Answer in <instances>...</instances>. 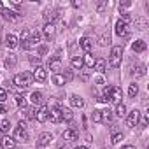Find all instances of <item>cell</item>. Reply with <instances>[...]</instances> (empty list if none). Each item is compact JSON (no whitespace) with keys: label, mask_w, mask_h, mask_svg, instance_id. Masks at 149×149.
Returning <instances> with one entry per match:
<instances>
[{"label":"cell","mask_w":149,"mask_h":149,"mask_svg":"<svg viewBox=\"0 0 149 149\" xmlns=\"http://www.w3.org/2000/svg\"><path fill=\"white\" fill-rule=\"evenodd\" d=\"M74 114L70 109H61V121H72Z\"/></svg>","instance_id":"obj_32"},{"label":"cell","mask_w":149,"mask_h":149,"mask_svg":"<svg viewBox=\"0 0 149 149\" xmlns=\"http://www.w3.org/2000/svg\"><path fill=\"white\" fill-rule=\"evenodd\" d=\"M51 140H53V135L49 132H42L39 135V139H37V147L39 149H44V147H47L51 144Z\"/></svg>","instance_id":"obj_5"},{"label":"cell","mask_w":149,"mask_h":149,"mask_svg":"<svg viewBox=\"0 0 149 149\" xmlns=\"http://www.w3.org/2000/svg\"><path fill=\"white\" fill-rule=\"evenodd\" d=\"M9 130H11V121L9 119H2L0 121V132L6 135V133H9Z\"/></svg>","instance_id":"obj_30"},{"label":"cell","mask_w":149,"mask_h":149,"mask_svg":"<svg viewBox=\"0 0 149 149\" xmlns=\"http://www.w3.org/2000/svg\"><path fill=\"white\" fill-rule=\"evenodd\" d=\"M139 121H142V126H147V123H149V114L144 112V114H142V119H139Z\"/></svg>","instance_id":"obj_41"},{"label":"cell","mask_w":149,"mask_h":149,"mask_svg":"<svg viewBox=\"0 0 149 149\" xmlns=\"http://www.w3.org/2000/svg\"><path fill=\"white\" fill-rule=\"evenodd\" d=\"M114 30H116V35H119V37H126V35H128V23L123 21V19H118Z\"/></svg>","instance_id":"obj_8"},{"label":"cell","mask_w":149,"mask_h":149,"mask_svg":"<svg viewBox=\"0 0 149 149\" xmlns=\"http://www.w3.org/2000/svg\"><path fill=\"white\" fill-rule=\"evenodd\" d=\"M58 149H68V147H67V146H60Z\"/></svg>","instance_id":"obj_50"},{"label":"cell","mask_w":149,"mask_h":149,"mask_svg":"<svg viewBox=\"0 0 149 149\" xmlns=\"http://www.w3.org/2000/svg\"><path fill=\"white\" fill-rule=\"evenodd\" d=\"M16 147V140L9 135H6L2 140H0V149H14Z\"/></svg>","instance_id":"obj_13"},{"label":"cell","mask_w":149,"mask_h":149,"mask_svg":"<svg viewBox=\"0 0 149 149\" xmlns=\"http://www.w3.org/2000/svg\"><path fill=\"white\" fill-rule=\"evenodd\" d=\"M14 98H16V104H18L19 107H23V105H25V98H23L21 95H14Z\"/></svg>","instance_id":"obj_39"},{"label":"cell","mask_w":149,"mask_h":149,"mask_svg":"<svg viewBox=\"0 0 149 149\" xmlns=\"http://www.w3.org/2000/svg\"><path fill=\"white\" fill-rule=\"evenodd\" d=\"M42 98H44L42 91H33V93H32V97H30V100H32V104H33V105L42 104Z\"/></svg>","instance_id":"obj_25"},{"label":"cell","mask_w":149,"mask_h":149,"mask_svg":"<svg viewBox=\"0 0 149 149\" xmlns=\"http://www.w3.org/2000/svg\"><path fill=\"white\" fill-rule=\"evenodd\" d=\"M63 77H65V83H67V81H72V79H74V74H72V70H67V72L63 74Z\"/></svg>","instance_id":"obj_38"},{"label":"cell","mask_w":149,"mask_h":149,"mask_svg":"<svg viewBox=\"0 0 149 149\" xmlns=\"http://www.w3.org/2000/svg\"><path fill=\"white\" fill-rule=\"evenodd\" d=\"M137 93H139V86L133 83V84H130V88H128V95H130V98H135L137 97Z\"/></svg>","instance_id":"obj_34"},{"label":"cell","mask_w":149,"mask_h":149,"mask_svg":"<svg viewBox=\"0 0 149 149\" xmlns=\"http://www.w3.org/2000/svg\"><path fill=\"white\" fill-rule=\"evenodd\" d=\"M63 140L65 142H74V140H77V130H74V128H68L63 132Z\"/></svg>","instance_id":"obj_14"},{"label":"cell","mask_w":149,"mask_h":149,"mask_svg":"<svg viewBox=\"0 0 149 149\" xmlns=\"http://www.w3.org/2000/svg\"><path fill=\"white\" fill-rule=\"evenodd\" d=\"M6 100H7V91L4 88H0V104H4Z\"/></svg>","instance_id":"obj_37"},{"label":"cell","mask_w":149,"mask_h":149,"mask_svg":"<svg viewBox=\"0 0 149 149\" xmlns=\"http://www.w3.org/2000/svg\"><path fill=\"white\" fill-rule=\"evenodd\" d=\"M4 112H7V107L4 104H0V114H4Z\"/></svg>","instance_id":"obj_46"},{"label":"cell","mask_w":149,"mask_h":149,"mask_svg":"<svg viewBox=\"0 0 149 149\" xmlns=\"http://www.w3.org/2000/svg\"><path fill=\"white\" fill-rule=\"evenodd\" d=\"M30 61H32V63H37V67H39V63H40V56H37V58H35V56H30Z\"/></svg>","instance_id":"obj_45"},{"label":"cell","mask_w":149,"mask_h":149,"mask_svg":"<svg viewBox=\"0 0 149 149\" xmlns=\"http://www.w3.org/2000/svg\"><path fill=\"white\" fill-rule=\"evenodd\" d=\"M79 46H81L86 53H90V51L93 49V40H91L90 37H83V39L79 40Z\"/></svg>","instance_id":"obj_18"},{"label":"cell","mask_w":149,"mask_h":149,"mask_svg":"<svg viewBox=\"0 0 149 149\" xmlns=\"http://www.w3.org/2000/svg\"><path fill=\"white\" fill-rule=\"evenodd\" d=\"M100 118H102V123L111 121V119H112V111H111V109H104V111H100Z\"/></svg>","instance_id":"obj_28"},{"label":"cell","mask_w":149,"mask_h":149,"mask_svg":"<svg viewBox=\"0 0 149 149\" xmlns=\"http://www.w3.org/2000/svg\"><path fill=\"white\" fill-rule=\"evenodd\" d=\"M4 9H6V7H4V4H2V2H0V13H2Z\"/></svg>","instance_id":"obj_48"},{"label":"cell","mask_w":149,"mask_h":149,"mask_svg":"<svg viewBox=\"0 0 149 149\" xmlns=\"http://www.w3.org/2000/svg\"><path fill=\"white\" fill-rule=\"evenodd\" d=\"M16 142L19 140V142H28V132H26V125L23 123V121H19V125H18V128L14 130V137H13Z\"/></svg>","instance_id":"obj_3"},{"label":"cell","mask_w":149,"mask_h":149,"mask_svg":"<svg viewBox=\"0 0 149 149\" xmlns=\"http://www.w3.org/2000/svg\"><path fill=\"white\" fill-rule=\"evenodd\" d=\"M132 4L130 2H123V4H119V11H125V9H128Z\"/></svg>","instance_id":"obj_44"},{"label":"cell","mask_w":149,"mask_h":149,"mask_svg":"<svg viewBox=\"0 0 149 149\" xmlns=\"http://www.w3.org/2000/svg\"><path fill=\"white\" fill-rule=\"evenodd\" d=\"M116 114H118L119 118H123V116L126 114V105H125V104H118V105H116Z\"/></svg>","instance_id":"obj_35"},{"label":"cell","mask_w":149,"mask_h":149,"mask_svg":"<svg viewBox=\"0 0 149 149\" xmlns=\"http://www.w3.org/2000/svg\"><path fill=\"white\" fill-rule=\"evenodd\" d=\"M49 118H51L53 123H60V121H61V107L53 105V107L49 109Z\"/></svg>","instance_id":"obj_11"},{"label":"cell","mask_w":149,"mask_h":149,"mask_svg":"<svg viewBox=\"0 0 149 149\" xmlns=\"http://www.w3.org/2000/svg\"><path fill=\"white\" fill-rule=\"evenodd\" d=\"M21 112H23V114H25V118H28V119H35V114H37L35 107H26V105H23V107H21Z\"/></svg>","instance_id":"obj_21"},{"label":"cell","mask_w":149,"mask_h":149,"mask_svg":"<svg viewBox=\"0 0 149 149\" xmlns=\"http://www.w3.org/2000/svg\"><path fill=\"white\" fill-rule=\"evenodd\" d=\"M121 58H123V47L121 46H114L111 49V58H109V65L112 68H119L121 67Z\"/></svg>","instance_id":"obj_2"},{"label":"cell","mask_w":149,"mask_h":149,"mask_svg":"<svg viewBox=\"0 0 149 149\" xmlns=\"http://www.w3.org/2000/svg\"><path fill=\"white\" fill-rule=\"evenodd\" d=\"M53 84H56V86H63L65 84V77L61 76V74H53Z\"/></svg>","instance_id":"obj_31"},{"label":"cell","mask_w":149,"mask_h":149,"mask_svg":"<svg viewBox=\"0 0 149 149\" xmlns=\"http://www.w3.org/2000/svg\"><path fill=\"white\" fill-rule=\"evenodd\" d=\"M139 119H140V112H139L137 109H133V111L126 116V125H128V128H135V126L139 125Z\"/></svg>","instance_id":"obj_7"},{"label":"cell","mask_w":149,"mask_h":149,"mask_svg":"<svg viewBox=\"0 0 149 149\" xmlns=\"http://www.w3.org/2000/svg\"><path fill=\"white\" fill-rule=\"evenodd\" d=\"M121 149H135V147H133V146H130V144H128V146H123V147H121Z\"/></svg>","instance_id":"obj_47"},{"label":"cell","mask_w":149,"mask_h":149,"mask_svg":"<svg viewBox=\"0 0 149 149\" xmlns=\"http://www.w3.org/2000/svg\"><path fill=\"white\" fill-rule=\"evenodd\" d=\"M46 53H47V46H44V44L39 46V56H44Z\"/></svg>","instance_id":"obj_43"},{"label":"cell","mask_w":149,"mask_h":149,"mask_svg":"<svg viewBox=\"0 0 149 149\" xmlns=\"http://www.w3.org/2000/svg\"><path fill=\"white\" fill-rule=\"evenodd\" d=\"M121 97H123L121 88L119 86H111V102H114L118 105V104H121Z\"/></svg>","instance_id":"obj_10"},{"label":"cell","mask_w":149,"mask_h":149,"mask_svg":"<svg viewBox=\"0 0 149 149\" xmlns=\"http://www.w3.org/2000/svg\"><path fill=\"white\" fill-rule=\"evenodd\" d=\"M42 33H44V37H46V39H53V37H54V33H56V26H54V23H46V26H44Z\"/></svg>","instance_id":"obj_16"},{"label":"cell","mask_w":149,"mask_h":149,"mask_svg":"<svg viewBox=\"0 0 149 149\" xmlns=\"http://www.w3.org/2000/svg\"><path fill=\"white\" fill-rule=\"evenodd\" d=\"M93 121H95V123H102V118H100V111H93Z\"/></svg>","instance_id":"obj_40"},{"label":"cell","mask_w":149,"mask_h":149,"mask_svg":"<svg viewBox=\"0 0 149 149\" xmlns=\"http://www.w3.org/2000/svg\"><path fill=\"white\" fill-rule=\"evenodd\" d=\"M35 119H37L39 123H46V121L49 119V107H47V105H42V107L37 111Z\"/></svg>","instance_id":"obj_9"},{"label":"cell","mask_w":149,"mask_h":149,"mask_svg":"<svg viewBox=\"0 0 149 149\" xmlns=\"http://www.w3.org/2000/svg\"><path fill=\"white\" fill-rule=\"evenodd\" d=\"M13 84L19 90H26L30 84H32V76L28 72H21V74H16L14 79H13Z\"/></svg>","instance_id":"obj_1"},{"label":"cell","mask_w":149,"mask_h":149,"mask_svg":"<svg viewBox=\"0 0 149 149\" xmlns=\"http://www.w3.org/2000/svg\"><path fill=\"white\" fill-rule=\"evenodd\" d=\"M132 49H133L135 53H142V51H146V42H144L142 39H139V40H135V42L132 44Z\"/></svg>","instance_id":"obj_24"},{"label":"cell","mask_w":149,"mask_h":149,"mask_svg":"<svg viewBox=\"0 0 149 149\" xmlns=\"http://www.w3.org/2000/svg\"><path fill=\"white\" fill-rule=\"evenodd\" d=\"M32 79H35V81H39V83H44L46 79H47V72H46V68L44 67H35L33 68V74H32Z\"/></svg>","instance_id":"obj_6"},{"label":"cell","mask_w":149,"mask_h":149,"mask_svg":"<svg viewBox=\"0 0 149 149\" xmlns=\"http://www.w3.org/2000/svg\"><path fill=\"white\" fill-rule=\"evenodd\" d=\"M28 35H30V32H28V30H26V28H25V30H23V32H21V37H19V40H21V42H25V40H26V39H28Z\"/></svg>","instance_id":"obj_42"},{"label":"cell","mask_w":149,"mask_h":149,"mask_svg":"<svg viewBox=\"0 0 149 149\" xmlns=\"http://www.w3.org/2000/svg\"><path fill=\"white\" fill-rule=\"evenodd\" d=\"M132 76L133 77H144L146 76V67L144 65H135L132 68Z\"/></svg>","instance_id":"obj_20"},{"label":"cell","mask_w":149,"mask_h":149,"mask_svg":"<svg viewBox=\"0 0 149 149\" xmlns=\"http://www.w3.org/2000/svg\"><path fill=\"white\" fill-rule=\"evenodd\" d=\"M47 65H49V70H53L54 74H60V70H61V60H60V56H53Z\"/></svg>","instance_id":"obj_12"},{"label":"cell","mask_w":149,"mask_h":149,"mask_svg":"<svg viewBox=\"0 0 149 149\" xmlns=\"http://www.w3.org/2000/svg\"><path fill=\"white\" fill-rule=\"evenodd\" d=\"M39 42H40V33L35 32L32 37H28V39H26L25 42H21V44H23V49H32V47H37Z\"/></svg>","instance_id":"obj_4"},{"label":"cell","mask_w":149,"mask_h":149,"mask_svg":"<svg viewBox=\"0 0 149 149\" xmlns=\"http://www.w3.org/2000/svg\"><path fill=\"white\" fill-rule=\"evenodd\" d=\"M70 104H72V107H77V109H81V107L84 105V100H83L79 95H72V97H70Z\"/></svg>","instance_id":"obj_23"},{"label":"cell","mask_w":149,"mask_h":149,"mask_svg":"<svg viewBox=\"0 0 149 149\" xmlns=\"http://www.w3.org/2000/svg\"><path fill=\"white\" fill-rule=\"evenodd\" d=\"M98 44H100V46H104V47H105V46H109V44H111V35H109V33H104V35L100 37Z\"/></svg>","instance_id":"obj_33"},{"label":"cell","mask_w":149,"mask_h":149,"mask_svg":"<svg viewBox=\"0 0 149 149\" xmlns=\"http://www.w3.org/2000/svg\"><path fill=\"white\" fill-rule=\"evenodd\" d=\"M58 16H60V11H49L44 14V19H46V23H53Z\"/></svg>","instance_id":"obj_26"},{"label":"cell","mask_w":149,"mask_h":149,"mask_svg":"<svg viewBox=\"0 0 149 149\" xmlns=\"http://www.w3.org/2000/svg\"><path fill=\"white\" fill-rule=\"evenodd\" d=\"M76 149H90V147H86V146H81V147H76Z\"/></svg>","instance_id":"obj_49"},{"label":"cell","mask_w":149,"mask_h":149,"mask_svg":"<svg viewBox=\"0 0 149 149\" xmlns=\"http://www.w3.org/2000/svg\"><path fill=\"white\" fill-rule=\"evenodd\" d=\"M70 65H72V68L81 70V68L84 67V63H83V56H74V58L70 60Z\"/></svg>","instance_id":"obj_22"},{"label":"cell","mask_w":149,"mask_h":149,"mask_svg":"<svg viewBox=\"0 0 149 149\" xmlns=\"http://www.w3.org/2000/svg\"><path fill=\"white\" fill-rule=\"evenodd\" d=\"M123 139H125V137H123V133H119V132H116V133L112 135V139H111V142H112L114 146H118V144H119V142H121Z\"/></svg>","instance_id":"obj_36"},{"label":"cell","mask_w":149,"mask_h":149,"mask_svg":"<svg viewBox=\"0 0 149 149\" xmlns=\"http://www.w3.org/2000/svg\"><path fill=\"white\" fill-rule=\"evenodd\" d=\"M98 74H104L105 72V60H102V58H98L97 61H95V67H93Z\"/></svg>","instance_id":"obj_27"},{"label":"cell","mask_w":149,"mask_h":149,"mask_svg":"<svg viewBox=\"0 0 149 149\" xmlns=\"http://www.w3.org/2000/svg\"><path fill=\"white\" fill-rule=\"evenodd\" d=\"M95 61H97V58H95L91 53H86V54L83 56V63H84L88 68H93V67H95Z\"/></svg>","instance_id":"obj_19"},{"label":"cell","mask_w":149,"mask_h":149,"mask_svg":"<svg viewBox=\"0 0 149 149\" xmlns=\"http://www.w3.org/2000/svg\"><path fill=\"white\" fill-rule=\"evenodd\" d=\"M16 61H18V56L11 53V54H9V56L6 58V67H7V68H13V67L16 65Z\"/></svg>","instance_id":"obj_29"},{"label":"cell","mask_w":149,"mask_h":149,"mask_svg":"<svg viewBox=\"0 0 149 149\" xmlns=\"http://www.w3.org/2000/svg\"><path fill=\"white\" fill-rule=\"evenodd\" d=\"M2 16H4L7 21H16V19H19L21 14L14 13V11H11V9H4V11H2Z\"/></svg>","instance_id":"obj_17"},{"label":"cell","mask_w":149,"mask_h":149,"mask_svg":"<svg viewBox=\"0 0 149 149\" xmlns=\"http://www.w3.org/2000/svg\"><path fill=\"white\" fill-rule=\"evenodd\" d=\"M4 44H6V47H9V49H14V47H18L19 40H18V37H16V35L9 33V35H6V40H4Z\"/></svg>","instance_id":"obj_15"}]
</instances>
